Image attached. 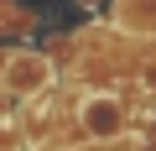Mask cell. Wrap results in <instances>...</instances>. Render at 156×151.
<instances>
[{
	"instance_id": "277c9868",
	"label": "cell",
	"mask_w": 156,
	"mask_h": 151,
	"mask_svg": "<svg viewBox=\"0 0 156 151\" xmlns=\"http://www.w3.org/2000/svg\"><path fill=\"white\" fill-rule=\"evenodd\" d=\"M21 31H31V11L16 0H0V37H21Z\"/></svg>"
},
{
	"instance_id": "5b68a950",
	"label": "cell",
	"mask_w": 156,
	"mask_h": 151,
	"mask_svg": "<svg viewBox=\"0 0 156 151\" xmlns=\"http://www.w3.org/2000/svg\"><path fill=\"white\" fill-rule=\"evenodd\" d=\"M47 151H83V146H62V141H57V146H47Z\"/></svg>"
},
{
	"instance_id": "6da1fadb",
	"label": "cell",
	"mask_w": 156,
	"mask_h": 151,
	"mask_svg": "<svg viewBox=\"0 0 156 151\" xmlns=\"http://www.w3.org/2000/svg\"><path fill=\"white\" fill-rule=\"evenodd\" d=\"M52 84H57V68L47 52H37V47H5L0 52V94L5 99L31 104L42 94H52Z\"/></svg>"
},
{
	"instance_id": "7a4b0ae2",
	"label": "cell",
	"mask_w": 156,
	"mask_h": 151,
	"mask_svg": "<svg viewBox=\"0 0 156 151\" xmlns=\"http://www.w3.org/2000/svg\"><path fill=\"white\" fill-rule=\"evenodd\" d=\"M73 120H78V130H83L89 141L109 146V141H125V130H130V104H125L120 94H109V89H89V94H78Z\"/></svg>"
},
{
	"instance_id": "3957f363",
	"label": "cell",
	"mask_w": 156,
	"mask_h": 151,
	"mask_svg": "<svg viewBox=\"0 0 156 151\" xmlns=\"http://www.w3.org/2000/svg\"><path fill=\"white\" fill-rule=\"evenodd\" d=\"M115 26L135 37H156V0H115Z\"/></svg>"
}]
</instances>
